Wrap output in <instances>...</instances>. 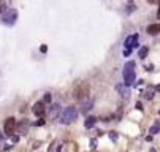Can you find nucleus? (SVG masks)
I'll use <instances>...</instances> for the list:
<instances>
[{
    "label": "nucleus",
    "mask_w": 160,
    "mask_h": 152,
    "mask_svg": "<svg viewBox=\"0 0 160 152\" xmlns=\"http://www.w3.org/2000/svg\"><path fill=\"white\" fill-rule=\"evenodd\" d=\"M148 2H151V3H155V2H157V0H148Z\"/></svg>",
    "instance_id": "obj_27"
},
{
    "label": "nucleus",
    "mask_w": 160,
    "mask_h": 152,
    "mask_svg": "<svg viewBox=\"0 0 160 152\" xmlns=\"http://www.w3.org/2000/svg\"><path fill=\"white\" fill-rule=\"evenodd\" d=\"M118 92H119L124 98H128V89H127V86L119 84V86H118Z\"/></svg>",
    "instance_id": "obj_12"
},
{
    "label": "nucleus",
    "mask_w": 160,
    "mask_h": 152,
    "mask_svg": "<svg viewBox=\"0 0 160 152\" xmlns=\"http://www.w3.org/2000/svg\"><path fill=\"white\" fill-rule=\"evenodd\" d=\"M95 146H97V141L92 140V141H90V147H95Z\"/></svg>",
    "instance_id": "obj_22"
},
{
    "label": "nucleus",
    "mask_w": 160,
    "mask_h": 152,
    "mask_svg": "<svg viewBox=\"0 0 160 152\" xmlns=\"http://www.w3.org/2000/svg\"><path fill=\"white\" fill-rule=\"evenodd\" d=\"M155 133H160V124H155L151 127V135H155Z\"/></svg>",
    "instance_id": "obj_15"
},
{
    "label": "nucleus",
    "mask_w": 160,
    "mask_h": 152,
    "mask_svg": "<svg viewBox=\"0 0 160 152\" xmlns=\"http://www.w3.org/2000/svg\"><path fill=\"white\" fill-rule=\"evenodd\" d=\"M16 19H18V11L16 10H7L5 13H3V16H2V21L7 24V26H13L14 22H16Z\"/></svg>",
    "instance_id": "obj_4"
},
{
    "label": "nucleus",
    "mask_w": 160,
    "mask_h": 152,
    "mask_svg": "<svg viewBox=\"0 0 160 152\" xmlns=\"http://www.w3.org/2000/svg\"><path fill=\"white\" fill-rule=\"evenodd\" d=\"M155 91H160V84L157 86V87H155Z\"/></svg>",
    "instance_id": "obj_28"
},
{
    "label": "nucleus",
    "mask_w": 160,
    "mask_h": 152,
    "mask_svg": "<svg viewBox=\"0 0 160 152\" xmlns=\"http://www.w3.org/2000/svg\"><path fill=\"white\" fill-rule=\"evenodd\" d=\"M95 122H97V117H95V116H89V117L86 119V122H84V127H86L87 130H90V128H94Z\"/></svg>",
    "instance_id": "obj_9"
},
{
    "label": "nucleus",
    "mask_w": 160,
    "mask_h": 152,
    "mask_svg": "<svg viewBox=\"0 0 160 152\" xmlns=\"http://www.w3.org/2000/svg\"><path fill=\"white\" fill-rule=\"evenodd\" d=\"M49 101H51V94H46V95L43 97V103L46 105V103H49Z\"/></svg>",
    "instance_id": "obj_16"
},
{
    "label": "nucleus",
    "mask_w": 160,
    "mask_h": 152,
    "mask_svg": "<svg viewBox=\"0 0 160 152\" xmlns=\"http://www.w3.org/2000/svg\"><path fill=\"white\" fill-rule=\"evenodd\" d=\"M148 33L149 35H158L160 33V24H151L148 27Z\"/></svg>",
    "instance_id": "obj_11"
},
{
    "label": "nucleus",
    "mask_w": 160,
    "mask_h": 152,
    "mask_svg": "<svg viewBox=\"0 0 160 152\" xmlns=\"http://www.w3.org/2000/svg\"><path fill=\"white\" fill-rule=\"evenodd\" d=\"M138 38H140L138 33H133V35L127 37V40H125V43H124L125 49H133V48L138 46Z\"/></svg>",
    "instance_id": "obj_6"
},
{
    "label": "nucleus",
    "mask_w": 160,
    "mask_h": 152,
    "mask_svg": "<svg viewBox=\"0 0 160 152\" xmlns=\"http://www.w3.org/2000/svg\"><path fill=\"white\" fill-rule=\"evenodd\" d=\"M135 67H136V63L135 62H127L125 65H124V71H122V75H124V84L127 86V87H130V86H133V82H135Z\"/></svg>",
    "instance_id": "obj_1"
},
{
    "label": "nucleus",
    "mask_w": 160,
    "mask_h": 152,
    "mask_svg": "<svg viewBox=\"0 0 160 152\" xmlns=\"http://www.w3.org/2000/svg\"><path fill=\"white\" fill-rule=\"evenodd\" d=\"M76 117H78V111L75 110L73 106H68L60 114V122L65 124V125H70V124H73L76 120Z\"/></svg>",
    "instance_id": "obj_2"
},
{
    "label": "nucleus",
    "mask_w": 160,
    "mask_h": 152,
    "mask_svg": "<svg viewBox=\"0 0 160 152\" xmlns=\"http://www.w3.org/2000/svg\"><path fill=\"white\" fill-rule=\"evenodd\" d=\"M40 51H41V52L44 54V52H46V51H48V46H46V45H43V46L40 48Z\"/></svg>",
    "instance_id": "obj_19"
},
{
    "label": "nucleus",
    "mask_w": 160,
    "mask_h": 152,
    "mask_svg": "<svg viewBox=\"0 0 160 152\" xmlns=\"http://www.w3.org/2000/svg\"><path fill=\"white\" fill-rule=\"evenodd\" d=\"M43 124H44V120H43V119H40V120L37 122V125H43Z\"/></svg>",
    "instance_id": "obj_24"
},
{
    "label": "nucleus",
    "mask_w": 160,
    "mask_h": 152,
    "mask_svg": "<svg viewBox=\"0 0 160 152\" xmlns=\"http://www.w3.org/2000/svg\"><path fill=\"white\" fill-rule=\"evenodd\" d=\"M2 141H5V136H3L2 133H0V143H2Z\"/></svg>",
    "instance_id": "obj_25"
},
{
    "label": "nucleus",
    "mask_w": 160,
    "mask_h": 152,
    "mask_svg": "<svg viewBox=\"0 0 160 152\" xmlns=\"http://www.w3.org/2000/svg\"><path fill=\"white\" fill-rule=\"evenodd\" d=\"M151 152H157V150H155V149H151Z\"/></svg>",
    "instance_id": "obj_29"
},
{
    "label": "nucleus",
    "mask_w": 160,
    "mask_h": 152,
    "mask_svg": "<svg viewBox=\"0 0 160 152\" xmlns=\"http://www.w3.org/2000/svg\"><path fill=\"white\" fill-rule=\"evenodd\" d=\"M109 136L112 138V141H116V138H118V133H114V132H111V133H109Z\"/></svg>",
    "instance_id": "obj_20"
},
{
    "label": "nucleus",
    "mask_w": 160,
    "mask_h": 152,
    "mask_svg": "<svg viewBox=\"0 0 160 152\" xmlns=\"http://www.w3.org/2000/svg\"><path fill=\"white\" fill-rule=\"evenodd\" d=\"M92 106H94V101H92V100H86V101H82V113L90 111V110H92Z\"/></svg>",
    "instance_id": "obj_13"
},
{
    "label": "nucleus",
    "mask_w": 160,
    "mask_h": 152,
    "mask_svg": "<svg viewBox=\"0 0 160 152\" xmlns=\"http://www.w3.org/2000/svg\"><path fill=\"white\" fill-rule=\"evenodd\" d=\"M152 97H154V92H152V89H149L146 94V100H152Z\"/></svg>",
    "instance_id": "obj_17"
},
{
    "label": "nucleus",
    "mask_w": 160,
    "mask_h": 152,
    "mask_svg": "<svg viewBox=\"0 0 160 152\" xmlns=\"http://www.w3.org/2000/svg\"><path fill=\"white\" fill-rule=\"evenodd\" d=\"M157 17L160 19V7H158V11H157Z\"/></svg>",
    "instance_id": "obj_26"
},
{
    "label": "nucleus",
    "mask_w": 160,
    "mask_h": 152,
    "mask_svg": "<svg viewBox=\"0 0 160 152\" xmlns=\"http://www.w3.org/2000/svg\"><path fill=\"white\" fill-rule=\"evenodd\" d=\"M0 3H2V0H0Z\"/></svg>",
    "instance_id": "obj_30"
},
{
    "label": "nucleus",
    "mask_w": 160,
    "mask_h": 152,
    "mask_svg": "<svg viewBox=\"0 0 160 152\" xmlns=\"http://www.w3.org/2000/svg\"><path fill=\"white\" fill-rule=\"evenodd\" d=\"M148 52H149V48L148 46H143L141 49H140V59H146V56H148Z\"/></svg>",
    "instance_id": "obj_14"
},
{
    "label": "nucleus",
    "mask_w": 160,
    "mask_h": 152,
    "mask_svg": "<svg viewBox=\"0 0 160 152\" xmlns=\"http://www.w3.org/2000/svg\"><path fill=\"white\" fill-rule=\"evenodd\" d=\"M89 94H90V89H89V86H87L86 82L78 84L76 89H75V92H73V95H75V98H76L78 101H86V100L89 98Z\"/></svg>",
    "instance_id": "obj_3"
},
{
    "label": "nucleus",
    "mask_w": 160,
    "mask_h": 152,
    "mask_svg": "<svg viewBox=\"0 0 160 152\" xmlns=\"http://www.w3.org/2000/svg\"><path fill=\"white\" fill-rule=\"evenodd\" d=\"M60 114H62V113H60V106H59V105H54L52 110H51V119L56 120L57 117H60Z\"/></svg>",
    "instance_id": "obj_10"
},
{
    "label": "nucleus",
    "mask_w": 160,
    "mask_h": 152,
    "mask_svg": "<svg viewBox=\"0 0 160 152\" xmlns=\"http://www.w3.org/2000/svg\"><path fill=\"white\" fill-rule=\"evenodd\" d=\"M27 125H29V120H21V122H19V125H16L21 135H26V133H27V130H29V127H27Z\"/></svg>",
    "instance_id": "obj_8"
},
{
    "label": "nucleus",
    "mask_w": 160,
    "mask_h": 152,
    "mask_svg": "<svg viewBox=\"0 0 160 152\" xmlns=\"http://www.w3.org/2000/svg\"><path fill=\"white\" fill-rule=\"evenodd\" d=\"M16 119L14 117H8L5 122H3V130H5V133L7 135H13L14 133V130H16Z\"/></svg>",
    "instance_id": "obj_5"
},
{
    "label": "nucleus",
    "mask_w": 160,
    "mask_h": 152,
    "mask_svg": "<svg viewBox=\"0 0 160 152\" xmlns=\"http://www.w3.org/2000/svg\"><path fill=\"white\" fill-rule=\"evenodd\" d=\"M7 11V7H5V3L2 2V3H0V14H2V13H5Z\"/></svg>",
    "instance_id": "obj_18"
},
{
    "label": "nucleus",
    "mask_w": 160,
    "mask_h": 152,
    "mask_svg": "<svg viewBox=\"0 0 160 152\" xmlns=\"http://www.w3.org/2000/svg\"><path fill=\"white\" fill-rule=\"evenodd\" d=\"M11 140H13V143H18V141H19V136H13Z\"/></svg>",
    "instance_id": "obj_23"
},
{
    "label": "nucleus",
    "mask_w": 160,
    "mask_h": 152,
    "mask_svg": "<svg viewBox=\"0 0 160 152\" xmlns=\"http://www.w3.org/2000/svg\"><path fill=\"white\" fill-rule=\"evenodd\" d=\"M130 54H132V49H125L124 51V56H130Z\"/></svg>",
    "instance_id": "obj_21"
},
{
    "label": "nucleus",
    "mask_w": 160,
    "mask_h": 152,
    "mask_svg": "<svg viewBox=\"0 0 160 152\" xmlns=\"http://www.w3.org/2000/svg\"><path fill=\"white\" fill-rule=\"evenodd\" d=\"M32 111H33V114H35L37 117L44 116V103H43V101H37V103L32 106Z\"/></svg>",
    "instance_id": "obj_7"
}]
</instances>
